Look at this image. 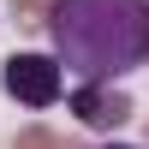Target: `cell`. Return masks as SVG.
<instances>
[{
	"instance_id": "obj_2",
	"label": "cell",
	"mask_w": 149,
	"mask_h": 149,
	"mask_svg": "<svg viewBox=\"0 0 149 149\" xmlns=\"http://www.w3.org/2000/svg\"><path fill=\"white\" fill-rule=\"evenodd\" d=\"M0 90L18 107H54L66 95V72H60L54 54H12L0 66Z\"/></svg>"
},
{
	"instance_id": "obj_1",
	"label": "cell",
	"mask_w": 149,
	"mask_h": 149,
	"mask_svg": "<svg viewBox=\"0 0 149 149\" xmlns=\"http://www.w3.org/2000/svg\"><path fill=\"white\" fill-rule=\"evenodd\" d=\"M48 54L66 84H119L149 66V0H54Z\"/></svg>"
},
{
	"instance_id": "obj_3",
	"label": "cell",
	"mask_w": 149,
	"mask_h": 149,
	"mask_svg": "<svg viewBox=\"0 0 149 149\" xmlns=\"http://www.w3.org/2000/svg\"><path fill=\"white\" fill-rule=\"evenodd\" d=\"M60 102L78 113V125H90V131H113V125H125L131 119V102L113 90V84H72Z\"/></svg>"
},
{
	"instance_id": "obj_4",
	"label": "cell",
	"mask_w": 149,
	"mask_h": 149,
	"mask_svg": "<svg viewBox=\"0 0 149 149\" xmlns=\"http://www.w3.org/2000/svg\"><path fill=\"white\" fill-rule=\"evenodd\" d=\"M102 149H137V143H102Z\"/></svg>"
}]
</instances>
